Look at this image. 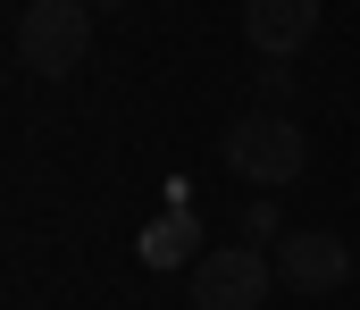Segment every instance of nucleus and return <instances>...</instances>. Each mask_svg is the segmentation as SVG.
<instances>
[{"instance_id": "4", "label": "nucleus", "mask_w": 360, "mask_h": 310, "mask_svg": "<svg viewBox=\"0 0 360 310\" xmlns=\"http://www.w3.org/2000/svg\"><path fill=\"white\" fill-rule=\"evenodd\" d=\"M276 285H293V294H335V285H352V243L327 235V226H293V235L276 243Z\"/></svg>"}, {"instance_id": "1", "label": "nucleus", "mask_w": 360, "mask_h": 310, "mask_svg": "<svg viewBox=\"0 0 360 310\" xmlns=\"http://www.w3.org/2000/svg\"><path fill=\"white\" fill-rule=\"evenodd\" d=\"M218 160H226V176H243V185H293V176L310 168V143H302V126H293L285 109H252V117H235V126L218 134Z\"/></svg>"}, {"instance_id": "3", "label": "nucleus", "mask_w": 360, "mask_h": 310, "mask_svg": "<svg viewBox=\"0 0 360 310\" xmlns=\"http://www.w3.org/2000/svg\"><path fill=\"white\" fill-rule=\"evenodd\" d=\"M276 285V260L260 243H235V252H201L193 260V310H260Z\"/></svg>"}, {"instance_id": "8", "label": "nucleus", "mask_w": 360, "mask_h": 310, "mask_svg": "<svg viewBox=\"0 0 360 310\" xmlns=\"http://www.w3.org/2000/svg\"><path fill=\"white\" fill-rule=\"evenodd\" d=\"M260 93H269V109L285 101V93H293V76H285V59H269V67H260Z\"/></svg>"}, {"instance_id": "6", "label": "nucleus", "mask_w": 360, "mask_h": 310, "mask_svg": "<svg viewBox=\"0 0 360 310\" xmlns=\"http://www.w3.org/2000/svg\"><path fill=\"white\" fill-rule=\"evenodd\" d=\"M193 243H201V226H193V193L168 185V226H151V235H143V252H151V260H184Z\"/></svg>"}, {"instance_id": "2", "label": "nucleus", "mask_w": 360, "mask_h": 310, "mask_svg": "<svg viewBox=\"0 0 360 310\" xmlns=\"http://www.w3.org/2000/svg\"><path fill=\"white\" fill-rule=\"evenodd\" d=\"M92 51V0H25V17H17V59L34 67V76H76Z\"/></svg>"}, {"instance_id": "7", "label": "nucleus", "mask_w": 360, "mask_h": 310, "mask_svg": "<svg viewBox=\"0 0 360 310\" xmlns=\"http://www.w3.org/2000/svg\"><path fill=\"white\" fill-rule=\"evenodd\" d=\"M243 243H285V226H276V202H243Z\"/></svg>"}, {"instance_id": "9", "label": "nucleus", "mask_w": 360, "mask_h": 310, "mask_svg": "<svg viewBox=\"0 0 360 310\" xmlns=\"http://www.w3.org/2000/svg\"><path fill=\"white\" fill-rule=\"evenodd\" d=\"M92 8H134V0H92Z\"/></svg>"}, {"instance_id": "5", "label": "nucleus", "mask_w": 360, "mask_h": 310, "mask_svg": "<svg viewBox=\"0 0 360 310\" xmlns=\"http://www.w3.org/2000/svg\"><path fill=\"white\" fill-rule=\"evenodd\" d=\"M243 34L260 59H293L319 34V0H243Z\"/></svg>"}]
</instances>
